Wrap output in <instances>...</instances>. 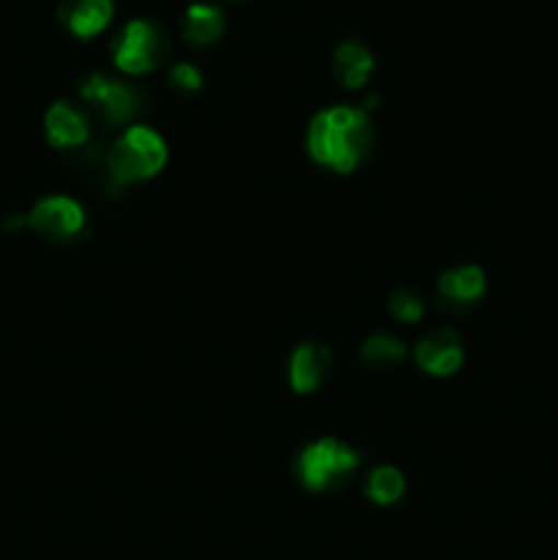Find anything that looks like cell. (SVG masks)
I'll list each match as a JSON object with an SVG mask.
<instances>
[{
	"mask_svg": "<svg viewBox=\"0 0 558 560\" xmlns=\"http://www.w3.org/2000/svg\"><path fill=\"white\" fill-rule=\"evenodd\" d=\"M312 159L334 173H353L372 148V124L367 109L337 104L315 115L306 135Z\"/></svg>",
	"mask_w": 558,
	"mask_h": 560,
	"instance_id": "obj_1",
	"label": "cell"
},
{
	"mask_svg": "<svg viewBox=\"0 0 558 560\" xmlns=\"http://www.w3.org/2000/svg\"><path fill=\"white\" fill-rule=\"evenodd\" d=\"M80 96L88 104H93L96 113L104 118V124L109 126L126 124V120H131L142 109V98L137 88L118 80H109L104 74L85 77L80 82Z\"/></svg>",
	"mask_w": 558,
	"mask_h": 560,
	"instance_id": "obj_5",
	"label": "cell"
},
{
	"mask_svg": "<svg viewBox=\"0 0 558 560\" xmlns=\"http://www.w3.org/2000/svg\"><path fill=\"white\" fill-rule=\"evenodd\" d=\"M416 364L427 372V375L446 377L454 375L463 364V342L449 328H438V331L427 334L419 345H416Z\"/></svg>",
	"mask_w": 558,
	"mask_h": 560,
	"instance_id": "obj_7",
	"label": "cell"
},
{
	"mask_svg": "<svg viewBox=\"0 0 558 560\" xmlns=\"http://www.w3.org/2000/svg\"><path fill=\"white\" fill-rule=\"evenodd\" d=\"M328 370H332V350L326 345H301L290 359V386L299 394L317 392L321 383L326 381Z\"/></svg>",
	"mask_w": 558,
	"mask_h": 560,
	"instance_id": "obj_9",
	"label": "cell"
},
{
	"mask_svg": "<svg viewBox=\"0 0 558 560\" xmlns=\"http://www.w3.org/2000/svg\"><path fill=\"white\" fill-rule=\"evenodd\" d=\"M25 224L31 230H36L42 238L66 241L80 235L82 224H85V211L71 197H44V200H38L31 208V213L25 217Z\"/></svg>",
	"mask_w": 558,
	"mask_h": 560,
	"instance_id": "obj_6",
	"label": "cell"
},
{
	"mask_svg": "<svg viewBox=\"0 0 558 560\" xmlns=\"http://www.w3.org/2000/svg\"><path fill=\"white\" fill-rule=\"evenodd\" d=\"M485 273L476 266H460L438 279V293L452 304H474L485 293Z\"/></svg>",
	"mask_w": 558,
	"mask_h": 560,
	"instance_id": "obj_13",
	"label": "cell"
},
{
	"mask_svg": "<svg viewBox=\"0 0 558 560\" xmlns=\"http://www.w3.org/2000/svg\"><path fill=\"white\" fill-rule=\"evenodd\" d=\"M372 69H375V58H372V52L364 47V44L342 42L337 49H334L332 71H334V80H337L342 88H350V91L364 88L367 80L372 77Z\"/></svg>",
	"mask_w": 558,
	"mask_h": 560,
	"instance_id": "obj_11",
	"label": "cell"
},
{
	"mask_svg": "<svg viewBox=\"0 0 558 560\" xmlns=\"http://www.w3.org/2000/svg\"><path fill=\"white\" fill-rule=\"evenodd\" d=\"M44 131H47L49 145L55 148H82L91 137L88 115L69 102H58L49 107L47 118H44Z\"/></svg>",
	"mask_w": 558,
	"mask_h": 560,
	"instance_id": "obj_10",
	"label": "cell"
},
{
	"mask_svg": "<svg viewBox=\"0 0 558 560\" xmlns=\"http://www.w3.org/2000/svg\"><path fill=\"white\" fill-rule=\"evenodd\" d=\"M403 359L405 342L394 337V334H372V337L361 345V364L375 366V370L392 366Z\"/></svg>",
	"mask_w": 558,
	"mask_h": 560,
	"instance_id": "obj_15",
	"label": "cell"
},
{
	"mask_svg": "<svg viewBox=\"0 0 558 560\" xmlns=\"http://www.w3.org/2000/svg\"><path fill=\"white\" fill-rule=\"evenodd\" d=\"M170 85L178 93H197L202 88L200 69L186 63V60H181V63H175L173 69H170Z\"/></svg>",
	"mask_w": 558,
	"mask_h": 560,
	"instance_id": "obj_17",
	"label": "cell"
},
{
	"mask_svg": "<svg viewBox=\"0 0 558 560\" xmlns=\"http://www.w3.org/2000/svg\"><path fill=\"white\" fill-rule=\"evenodd\" d=\"M115 14L113 0H60L58 16L77 38H93L109 25Z\"/></svg>",
	"mask_w": 558,
	"mask_h": 560,
	"instance_id": "obj_8",
	"label": "cell"
},
{
	"mask_svg": "<svg viewBox=\"0 0 558 560\" xmlns=\"http://www.w3.org/2000/svg\"><path fill=\"white\" fill-rule=\"evenodd\" d=\"M388 312H392V317H397V320L416 323L425 315V301H421V295L414 293V290L399 288L388 295Z\"/></svg>",
	"mask_w": 558,
	"mask_h": 560,
	"instance_id": "obj_16",
	"label": "cell"
},
{
	"mask_svg": "<svg viewBox=\"0 0 558 560\" xmlns=\"http://www.w3.org/2000/svg\"><path fill=\"white\" fill-rule=\"evenodd\" d=\"M359 463L361 457L348 443L337 441V438H323V441L310 443L299 454L295 474H299V481L306 490L326 492L348 481L359 468Z\"/></svg>",
	"mask_w": 558,
	"mask_h": 560,
	"instance_id": "obj_3",
	"label": "cell"
},
{
	"mask_svg": "<svg viewBox=\"0 0 558 560\" xmlns=\"http://www.w3.org/2000/svg\"><path fill=\"white\" fill-rule=\"evenodd\" d=\"M164 162H167V145L162 137L148 126H129L109 151L107 173L115 186H129L153 178Z\"/></svg>",
	"mask_w": 558,
	"mask_h": 560,
	"instance_id": "obj_2",
	"label": "cell"
},
{
	"mask_svg": "<svg viewBox=\"0 0 558 560\" xmlns=\"http://www.w3.org/2000/svg\"><path fill=\"white\" fill-rule=\"evenodd\" d=\"M367 495L377 506H392V503H397L405 495V476L397 468H392V465H381L367 479Z\"/></svg>",
	"mask_w": 558,
	"mask_h": 560,
	"instance_id": "obj_14",
	"label": "cell"
},
{
	"mask_svg": "<svg viewBox=\"0 0 558 560\" xmlns=\"http://www.w3.org/2000/svg\"><path fill=\"white\" fill-rule=\"evenodd\" d=\"M181 33L195 47H208V44L219 42L224 33L222 9L211 3H191L181 20Z\"/></svg>",
	"mask_w": 558,
	"mask_h": 560,
	"instance_id": "obj_12",
	"label": "cell"
},
{
	"mask_svg": "<svg viewBox=\"0 0 558 560\" xmlns=\"http://www.w3.org/2000/svg\"><path fill=\"white\" fill-rule=\"evenodd\" d=\"M170 55V38L162 25L153 20L126 22L120 36L113 44V60L126 74H146L162 66Z\"/></svg>",
	"mask_w": 558,
	"mask_h": 560,
	"instance_id": "obj_4",
	"label": "cell"
}]
</instances>
